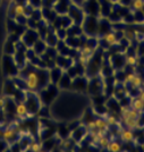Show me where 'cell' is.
<instances>
[{
    "label": "cell",
    "instance_id": "19",
    "mask_svg": "<svg viewBox=\"0 0 144 152\" xmlns=\"http://www.w3.org/2000/svg\"><path fill=\"white\" fill-rule=\"evenodd\" d=\"M88 127H90V128H95V124H94V121H92V123H90V124H88Z\"/></svg>",
    "mask_w": 144,
    "mask_h": 152
},
{
    "label": "cell",
    "instance_id": "13",
    "mask_svg": "<svg viewBox=\"0 0 144 152\" xmlns=\"http://www.w3.org/2000/svg\"><path fill=\"white\" fill-rule=\"evenodd\" d=\"M109 139L106 137V136H101L100 140H99V143H100V146L101 148H103V149H107V146L109 144Z\"/></svg>",
    "mask_w": 144,
    "mask_h": 152
},
{
    "label": "cell",
    "instance_id": "8",
    "mask_svg": "<svg viewBox=\"0 0 144 152\" xmlns=\"http://www.w3.org/2000/svg\"><path fill=\"white\" fill-rule=\"evenodd\" d=\"M107 149L110 152H118L121 150V145L119 144L118 142L116 141H113V142H109V144L107 146Z\"/></svg>",
    "mask_w": 144,
    "mask_h": 152
},
{
    "label": "cell",
    "instance_id": "9",
    "mask_svg": "<svg viewBox=\"0 0 144 152\" xmlns=\"http://www.w3.org/2000/svg\"><path fill=\"white\" fill-rule=\"evenodd\" d=\"M94 124H95V128L101 131V132L108 128V123L106 121H103V119H96L94 121Z\"/></svg>",
    "mask_w": 144,
    "mask_h": 152
},
{
    "label": "cell",
    "instance_id": "3",
    "mask_svg": "<svg viewBox=\"0 0 144 152\" xmlns=\"http://www.w3.org/2000/svg\"><path fill=\"white\" fill-rule=\"evenodd\" d=\"M29 114V110H27V107H26L25 103H18L16 106V115L19 116V117H25Z\"/></svg>",
    "mask_w": 144,
    "mask_h": 152
},
{
    "label": "cell",
    "instance_id": "6",
    "mask_svg": "<svg viewBox=\"0 0 144 152\" xmlns=\"http://www.w3.org/2000/svg\"><path fill=\"white\" fill-rule=\"evenodd\" d=\"M1 137L7 142H9V141H12L16 137V132L14 129H6L4 133L1 134Z\"/></svg>",
    "mask_w": 144,
    "mask_h": 152
},
{
    "label": "cell",
    "instance_id": "7",
    "mask_svg": "<svg viewBox=\"0 0 144 152\" xmlns=\"http://www.w3.org/2000/svg\"><path fill=\"white\" fill-rule=\"evenodd\" d=\"M103 40L106 42H108L109 45H115L117 42V37H116V34L113 33V32H108V33H106L103 35Z\"/></svg>",
    "mask_w": 144,
    "mask_h": 152
},
{
    "label": "cell",
    "instance_id": "2",
    "mask_svg": "<svg viewBox=\"0 0 144 152\" xmlns=\"http://www.w3.org/2000/svg\"><path fill=\"white\" fill-rule=\"evenodd\" d=\"M121 115H123V118H134V119H138V116L140 113L136 111L135 109H127V108H123L121 109Z\"/></svg>",
    "mask_w": 144,
    "mask_h": 152
},
{
    "label": "cell",
    "instance_id": "11",
    "mask_svg": "<svg viewBox=\"0 0 144 152\" xmlns=\"http://www.w3.org/2000/svg\"><path fill=\"white\" fill-rule=\"evenodd\" d=\"M14 13L16 16H23L25 14V7L23 5H19V4L15 5L14 6Z\"/></svg>",
    "mask_w": 144,
    "mask_h": 152
},
{
    "label": "cell",
    "instance_id": "20",
    "mask_svg": "<svg viewBox=\"0 0 144 152\" xmlns=\"http://www.w3.org/2000/svg\"><path fill=\"white\" fill-rule=\"evenodd\" d=\"M138 98H140L141 100H143V101H144V91L142 92V93H141V94H140V96H138Z\"/></svg>",
    "mask_w": 144,
    "mask_h": 152
},
{
    "label": "cell",
    "instance_id": "21",
    "mask_svg": "<svg viewBox=\"0 0 144 152\" xmlns=\"http://www.w3.org/2000/svg\"><path fill=\"white\" fill-rule=\"evenodd\" d=\"M5 1H6L7 4H12V2H13L14 0H5Z\"/></svg>",
    "mask_w": 144,
    "mask_h": 152
},
{
    "label": "cell",
    "instance_id": "5",
    "mask_svg": "<svg viewBox=\"0 0 144 152\" xmlns=\"http://www.w3.org/2000/svg\"><path fill=\"white\" fill-rule=\"evenodd\" d=\"M132 107H133V109H135L136 111H143L144 110V101L143 100H141L140 98H137V99H134L133 101H132Z\"/></svg>",
    "mask_w": 144,
    "mask_h": 152
},
{
    "label": "cell",
    "instance_id": "15",
    "mask_svg": "<svg viewBox=\"0 0 144 152\" xmlns=\"http://www.w3.org/2000/svg\"><path fill=\"white\" fill-rule=\"evenodd\" d=\"M126 64L127 65H129V66H134V65H136V58L131 56V57H127L126 58Z\"/></svg>",
    "mask_w": 144,
    "mask_h": 152
},
{
    "label": "cell",
    "instance_id": "17",
    "mask_svg": "<svg viewBox=\"0 0 144 152\" xmlns=\"http://www.w3.org/2000/svg\"><path fill=\"white\" fill-rule=\"evenodd\" d=\"M107 123H108V125H113V124H116V118L113 116H109Z\"/></svg>",
    "mask_w": 144,
    "mask_h": 152
},
{
    "label": "cell",
    "instance_id": "10",
    "mask_svg": "<svg viewBox=\"0 0 144 152\" xmlns=\"http://www.w3.org/2000/svg\"><path fill=\"white\" fill-rule=\"evenodd\" d=\"M124 121L128 128H136L138 126L137 119H134V118H124Z\"/></svg>",
    "mask_w": 144,
    "mask_h": 152
},
{
    "label": "cell",
    "instance_id": "4",
    "mask_svg": "<svg viewBox=\"0 0 144 152\" xmlns=\"http://www.w3.org/2000/svg\"><path fill=\"white\" fill-rule=\"evenodd\" d=\"M120 139L123 140L124 142H132L134 140V133L129 129H124L120 133Z\"/></svg>",
    "mask_w": 144,
    "mask_h": 152
},
{
    "label": "cell",
    "instance_id": "18",
    "mask_svg": "<svg viewBox=\"0 0 144 152\" xmlns=\"http://www.w3.org/2000/svg\"><path fill=\"white\" fill-rule=\"evenodd\" d=\"M134 77H135V75H134V74H128V75H127V77H126V82L132 83V81L134 80Z\"/></svg>",
    "mask_w": 144,
    "mask_h": 152
},
{
    "label": "cell",
    "instance_id": "12",
    "mask_svg": "<svg viewBox=\"0 0 144 152\" xmlns=\"http://www.w3.org/2000/svg\"><path fill=\"white\" fill-rule=\"evenodd\" d=\"M144 7V1L143 0H134L133 1V8L135 10H142Z\"/></svg>",
    "mask_w": 144,
    "mask_h": 152
},
{
    "label": "cell",
    "instance_id": "1",
    "mask_svg": "<svg viewBox=\"0 0 144 152\" xmlns=\"http://www.w3.org/2000/svg\"><path fill=\"white\" fill-rule=\"evenodd\" d=\"M25 81L26 88L32 91H41L49 83V73L43 69H25L22 72L20 76Z\"/></svg>",
    "mask_w": 144,
    "mask_h": 152
},
{
    "label": "cell",
    "instance_id": "14",
    "mask_svg": "<svg viewBox=\"0 0 144 152\" xmlns=\"http://www.w3.org/2000/svg\"><path fill=\"white\" fill-rule=\"evenodd\" d=\"M132 85H133V86H135V88H140V86L142 85V78H141L140 76L135 75L134 80L132 81Z\"/></svg>",
    "mask_w": 144,
    "mask_h": 152
},
{
    "label": "cell",
    "instance_id": "16",
    "mask_svg": "<svg viewBox=\"0 0 144 152\" xmlns=\"http://www.w3.org/2000/svg\"><path fill=\"white\" fill-rule=\"evenodd\" d=\"M30 149H31L32 151H40L41 150V145H39L37 143H34V144H32L31 146H29Z\"/></svg>",
    "mask_w": 144,
    "mask_h": 152
}]
</instances>
